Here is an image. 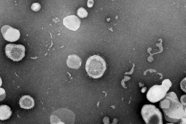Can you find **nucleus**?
I'll use <instances>...</instances> for the list:
<instances>
[{
  "label": "nucleus",
  "mask_w": 186,
  "mask_h": 124,
  "mask_svg": "<svg viewBox=\"0 0 186 124\" xmlns=\"http://www.w3.org/2000/svg\"><path fill=\"white\" fill-rule=\"evenodd\" d=\"M159 107L167 121L181 123L184 119L186 120V106L181 103L173 92L166 94L160 102Z\"/></svg>",
  "instance_id": "1"
},
{
  "label": "nucleus",
  "mask_w": 186,
  "mask_h": 124,
  "mask_svg": "<svg viewBox=\"0 0 186 124\" xmlns=\"http://www.w3.org/2000/svg\"><path fill=\"white\" fill-rule=\"evenodd\" d=\"M106 68L105 61L98 55L90 57L87 60L85 65V69L88 75L95 79L102 77Z\"/></svg>",
  "instance_id": "2"
},
{
  "label": "nucleus",
  "mask_w": 186,
  "mask_h": 124,
  "mask_svg": "<svg viewBox=\"0 0 186 124\" xmlns=\"http://www.w3.org/2000/svg\"><path fill=\"white\" fill-rule=\"evenodd\" d=\"M141 113L146 124H163L162 113L160 110L154 105H144L142 108Z\"/></svg>",
  "instance_id": "3"
},
{
  "label": "nucleus",
  "mask_w": 186,
  "mask_h": 124,
  "mask_svg": "<svg viewBox=\"0 0 186 124\" xmlns=\"http://www.w3.org/2000/svg\"><path fill=\"white\" fill-rule=\"evenodd\" d=\"M25 46L21 44H8L5 47V53L9 58L14 61L21 60L25 56Z\"/></svg>",
  "instance_id": "4"
},
{
  "label": "nucleus",
  "mask_w": 186,
  "mask_h": 124,
  "mask_svg": "<svg viewBox=\"0 0 186 124\" xmlns=\"http://www.w3.org/2000/svg\"><path fill=\"white\" fill-rule=\"evenodd\" d=\"M167 91L162 85H155L151 87L146 94L147 99L150 102L155 103L164 98Z\"/></svg>",
  "instance_id": "5"
},
{
  "label": "nucleus",
  "mask_w": 186,
  "mask_h": 124,
  "mask_svg": "<svg viewBox=\"0 0 186 124\" xmlns=\"http://www.w3.org/2000/svg\"><path fill=\"white\" fill-rule=\"evenodd\" d=\"M71 111L65 108H60L54 112L50 117L51 124H68L71 123L69 120Z\"/></svg>",
  "instance_id": "6"
},
{
  "label": "nucleus",
  "mask_w": 186,
  "mask_h": 124,
  "mask_svg": "<svg viewBox=\"0 0 186 124\" xmlns=\"http://www.w3.org/2000/svg\"><path fill=\"white\" fill-rule=\"evenodd\" d=\"M1 30L4 39L9 42L16 41L20 37V33L18 29L8 25L2 26Z\"/></svg>",
  "instance_id": "7"
},
{
  "label": "nucleus",
  "mask_w": 186,
  "mask_h": 124,
  "mask_svg": "<svg viewBox=\"0 0 186 124\" xmlns=\"http://www.w3.org/2000/svg\"><path fill=\"white\" fill-rule=\"evenodd\" d=\"M63 22L67 28L73 31L76 30L79 28L81 23L80 19L75 15L65 17L63 19Z\"/></svg>",
  "instance_id": "8"
},
{
  "label": "nucleus",
  "mask_w": 186,
  "mask_h": 124,
  "mask_svg": "<svg viewBox=\"0 0 186 124\" xmlns=\"http://www.w3.org/2000/svg\"><path fill=\"white\" fill-rule=\"evenodd\" d=\"M81 59L78 56L72 54L68 56L66 63L69 67L78 69L81 66Z\"/></svg>",
  "instance_id": "9"
},
{
  "label": "nucleus",
  "mask_w": 186,
  "mask_h": 124,
  "mask_svg": "<svg viewBox=\"0 0 186 124\" xmlns=\"http://www.w3.org/2000/svg\"><path fill=\"white\" fill-rule=\"evenodd\" d=\"M19 103L21 108L25 109L32 108L35 105L33 98L29 95L22 96L19 99Z\"/></svg>",
  "instance_id": "10"
},
{
  "label": "nucleus",
  "mask_w": 186,
  "mask_h": 124,
  "mask_svg": "<svg viewBox=\"0 0 186 124\" xmlns=\"http://www.w3.org/2000/svg\"><path fill=\"white\" fill-rule=\"evenodd\" d=\"M12 112L10 108L7 105H2L0 106V119L4 120L10 118Z\"/></svg>",
  "instance_id": "11"
},
{
  "label": "nucleus",
  "mask_w": 186,
  "mask_h": 124,
  "mask_svg": "<svg viewBox=\"0 0 186 124\" xmlns=\"http://www.w3.org/2000/svg\"><path fill=\"white\" fill-rule=\"evenodd\" d=\"M78 15L80 18H83L86 17L88 15V12L84 8L81 7L79 8L77 11Z\"/></svg>",
  "instance_id": "12"
},
{
  "label": "nucleus",
  "mask_w": 186,
  "mask_h": 124,
  "mask_svg": "<svg viewBox=\"0 0 186 124\" xmlns=\"http://www.w3.org/2000/svg\"><path fill=\"white\" fill-rule=\"evenodd\" d=\"M162 85L165 88L167 91L169 90L172 84L169 80L166 79L163 81Z\"/></svg>",
  "instance_id": "13"
},
{
  "label": "nucleus",
  "mask_w": 186,
  "mask_h": 124,
  "mask_svg": "<svg viewBox=\"0 0 186 124\" xmlns=\"http://www.w3.org/2000/svg\"><path fill=\"white\" fill-rule=\"evenodd\" d=\"M41 6L38 3H34L32 4L31 7V9L35 12L41 9Z\"/></svg>",
  "instance_id": "14"
},
{
  "label": "nucleus",
  "mask_w": 186,
  "mask_h": 124,
  "mask_svg": "<svg viewBox=\"0 0 186 124\" xmlns=\"http://www.w3.org/2000/svg\"><path fill=\"white\" fill-rule=\"evenodd\" d=\"M94 3V1L93 0H88L87 2V5L88 7H91L92 6Z\"/></svg>",
  "instance_id": "15"
}]
</instances>
